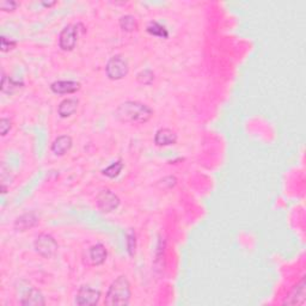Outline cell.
I'll list each match as a JSON object with an SVG mask.
<instances>
[{
  "instance_id": "obj_2",
  "label": "cell",
  "mask_w": 306,
  "mask_h": 306,
  "mask_svg": "<svg viewBox=\"0 0 306 306\" xmlns=\"http://www.w3.org/2000/svg\"><path fill=\"white\" fill-rule=\"evenodd\" d=\"M131 283L126 276H119L107 293V305H128L131 300Z\"/></svg>"
},
{
  "instance_id": "obj_3",
  "label": "cell",
  "mask_w": 306,
  "mask_h": 306,
  "mask_svg": "<svg viewBox=\"0 0 306 306\" xmlns=\"http://www.w3.org/2000/svg\"><path fill=\"white\" fill-rule=\"evenodd\" d=\"M35 250L37 253L42 256L45 258H51L57 253L58 251V243L51 234L47 233H41L39 237L36 238L35 243H34Z\"/></svg>"
},
{
  "instance_id": "obj_10",
  "label": "cell",
  "mask_w": 306,
  "mask_h": 306,
  "mask_svg": "<svg viewBox=\"0 0 306 306\" xmlns=\"http://www.w3.org/2000/svg\"><path fill=\"white\" fill-rule=\"evenodd\" d=\"M51 89L52 91L59 95L73 94V92L79 90L80 84L74 80H59V82H54L51 85Z\"/></svg>"
},
{
  "instance_id": "obj_12",
  "label": "cell",
  "mask_w": 306,
  "mask_h": 306,
  "mask_svg": "<svg viewBox=\"0 0 306 306\" xmlns=\"http://www.w3.org/2000/svg\"><path fill=\"white\" fill-rule=\"evenodd\" d=\"M72 144V138L69 135H61V137L55 139L54 143L52 144V151L57 156H64L71 150Z\"/></svg>"
},
{
  "instance_id": "obj_15",
  "label": "cell",
  "mask_w": 306,
  "mask_h": 306,
  "mask_svg": "<svg viewBox=\"0 0 306 306\" xmlns=\"http://www.w3.org/2000/svg\"><path fill=\"white\" fill-rule=\"evenodd\" d=\"M37 222V218L35 215H34V213H28V214H24L22 215L21 218L17 219L16 221V227L21 228L22 231L27 230L28 227H32L34 226Z\"/></svg>"
},
{
  "instance_id": "obj_17",
  "label": "cell",
  "mask_w": 306,
  "mask_h": 306,
  "mask_svg": "<svg viewBox=\"0 0 306 306\" xmlns=\"http://www.w3.org/2000/svg\"><path fill=\"white\" fill-rule=\"evenodd\" d=\"M22 85H23V83L15 82L14 79L9 78V77H6L5 74H3V82H2V91L3 92L12 94L14 91H16L20 88H22Z\"/></svg>"
},
{
  "instance_id": "obj_11",
  "label": "cell",
  "mask_w": 306,
  "mask_h": 306,
  "mask_svg": "<svg viewBox=\"0 0 306 306\" xmlns=\"http://www.w3.org/2000/svg\"><path fill=\"white\" fill-rule=\"evenodd\" d=\"M176 141H177V135L169 128L159 129L154 137V143L158 146H169V145L176 144Z\"/></svg>"
},
{
  "instance_id": "obj_19",
  "label": "cell",
  "mask_w": 306,
  "mask_h": 306,
  "mask_svg": "<svg viewBox=\"0 0 306 306\" xmlns=\"http://www.w3.org/2000/svg\"><path fill=\"white\" fill-rule=\"evenodd\" d=\"M122 168H123V164H122L121 160H119V162L111 164L110 166H108L107 169H104L103 174L108 176V177L114 178V177H116V176L120 175V172H121Z\"/></svg>"
},
{
  "instance_id": "obj_14",
  "label": "cell",
  "mask_w": 306,
  "mask_h": 306,
  "mask_svg": "<svg viewBox=\"0 0 306 306\" xmlns=\"http://www.w3.org/2000/svg\"><path fill=\"white\" fill-rule=\"evenodd\" d=\"M107 258V250L106 246L103 244L98 243L96 245L91 246L90 248V259L92 262V264L95 265H100L102 263H104Z\"/></svg>"
},
{
  "instance_id": "obj_4",
  "label": "cell",
  "mask_w": 306,
  "mask_h": 306,
  "mask_svg": "<svg viewBox=\"0 0 306 306\" xmlns=\"http://www.w3.org/2000/svg\"><path fill=\"white\" fill-rule=\"evenodd\" d=\"M128 63L121 55H115V57L111 58L106 66L107 76L113 80H120L125 78L127 73H128Z\"/></svg>"
},
{
  "instance_id": "obj_16",
  "label": "cell",
  "mask_w": 306,
  "mask_h": 306,
  "mask_svg": "<svg viewBox=\"0 0 306 306\" xmlns=\"http://www.w3.org/2000/svg\"><path fill=\"white\" fill-rule=\"evenodd\" d=\"M147 32L150 33L151 35L162 37V39H166V37L169 36L166 28L162 26V24H159L158 22H151L147 26Z\"/></svg>"
},
{
  "instance_id": "obj_1",
  "label": "cell",
  "mask_w": 306,
  "mask_h": 306,
  "mask_svg": "<svg viewBox=\"0 0 306 306\" xmlns=\"http://www.w3.org/2000/svg\"><path fill=\"white\" fill-rule=\"evenodd\" d=\"M153 115V110L146 104L135 101H127L120 104L115 111L117 120L125 123H145Z\"/></svg>"
},
{
  "instance_id": "obj_20",
  "label": "cell",
  "mask_w": 306,
  "mask_h": 306,
  "mask_svg": "<svg viewBox=\"0 0 306 306\" xmlns=\"http://www.w3.org/2000/svg\"><path fill=\"white\" fill-rule=\"evenodd\" d=\"M153 78H154L153 73L151 72L150 70L141 71V72L138 74V80L141 83V84H151Z\"/></svg>"
},
{
  "instance_id": "obj_7",
  "label": "cell",
  "mask_w": 306,
  "mask_h": 306,
  "mask_svg": "<svg viewBox=\"0 0 306 306\" xmlns=\"http://www.w3.org/2000/svg\"><path fill=\"white\" fill-rule=\"evenodd\" d=\"M78 34H77V28L74 26H67L63 29L59 39V45L63 51H72L77 43Z\"/></svg>"
},
{
  "instance_id": "obj_8",
  "label": "cell",
  "mask_w": 306,
  "mask_h": 306,
  "mask_svg": "<svg viewBox=\"0 0 306 306\" xmlns=\"http://www.w3.org/2000/svg\"><path fill=\"white\" fill-rule=\"evenodd\" d=\"M306 299V285H305V277H302L300 282L296 285L292 292L289 293L286 300L283 301L285 305H304Z\"/></svg>"
},
{
  "instance_id": "obj_22",
  "label": "cell",
  "mask_w": 306,
  "mask_h": 306,
  "mask_svg": "<svg viewBox=\"0 0 306 306\" xmlns=\"http://www.w3.org/2000/svg\"><path fill=\"white\" fill-rule=\"evenodd\" d=\"M11 129V121L9 119H2L0 121V131H2V135H6L8 132Z\"/></svg>"
},
{
  "instance_id": "obj_6",
  "label": "cell",
  "mask_w": 306,
  "mask_h": 306,
  "mask_svg": "<svg viewBox=\"0 0 306 306\" xmlns=\"http://www.w3.org/2000/svg\"><path fill=\"white\" fill-rule=\"evenodd\" d=\"M101 293L100 290L92 288L90 286H83L78 290V294L76 298L77 305H96L100 301Z\"/></svg>"
},
{
  "instance_id": "obj_13",
  "label": "cell",
  "mask_w": 306,
  "mask_h": 306,
  "mask_svg": "<svg viewBox=\"0 0 306 306\" xmlns=\"http://www.w3.org/2000/svg\"><path fill=\"white\" fill-rule=\"evenodd\" d=\"M78 104L79 101L77 100V98H67V100H64L58 108L59 115L61 117H69L71 115H73V114L77 111Z\"/></svg>"
},
{
  "instance_id": "obj_5",
  "label": "cell",
  "mask_w": 306,
  "mask_h": 306,
  "mask_svg": "<svg viewBox=\"0 0 306 306\" xmlns=\"http://www.w3.org/2000/svg\"><path fill=\"white\" fill-rule=\"evenodd\" d=\"M97 205L100 209L104 213H110L117 209L120 206V199L115 193H113L110 189H103L97 194Z\"/></svg>"
},
{
  "instance_id": "obj_18",
  "label": "cell",
  "mask_w": 306,
  "mask_h": 306,
  "mask_svg": "<svg viewBox=\"0 0 306 306\" xmlns=\"http://www.w3.org/2000/svg\"><path fill=\"white\" fill-rule=\"evenodd\" d=\"M120 26H121L125 32H133V30L138 28V23L137 20L131 16V15H126V16L121 17V20H120Z\"/></svg>"
},
{
  "instance_id": "obj_21",
  "label": "cell",
  "mask_w": 306,
  "mask_h": 306,
  "mask_svg": "<svg viewBox=\"0 0 306 306\" xmlns=\"http://www.w3.org/2000/svg\"><path fill=\"white\" fill-rule=\"evenodd\" d=\"M17 6H18V3L14 2V0H10V2H9V0H5V2L0 3V9H2V10H5V11L15 10Z\"/></svg>"
},
{
  "instance_id": "obj_9",
  "label": "cell",
  "mask_w": 306,
  "mask_h": 306,
  "mask_svg": "<svg viewBox=\"0 0 306 306\" xmlns=\"http://www.w3.org/2000/svg\"><path fill=\"white\" fill-rule=\"evenodd\" d=\"M22 305H35V306H42L46 304L45 296L42 295V293L39 289L34 288V287H27L26 290L23 292L21 299Z\"/></svg>"
},
{
  "instance_id": "obj_24",
  "label": "cell",
  "mask_w": 306,
  "mask_h": 306,
  "mask_svg": "<svg viewBox=\"0 0 306 306\" xmlns=\"http://www.w3.org/2000/svg\"><path fill=\"white\" fill-rule=\"evenodd\" d=\"M42 4L45 5V6H52V5L55 4V2L54 3H42Z\"/></svg>"
},
{
  "instance_id": "obj_23",
  "label": "cell",
  "mask_w": 306,
  "mask_h": 306,
  "mask_svg": "<svg viewBox=\"0 0 306 306\" xmlns=\"http://www.w3.org/2000/svg\"><path fill=\"white\" fill-rule=\"evenodd\" d=\"M16 46V42L15 41H9L5 36L2 37V51L3 52H8L10 51Z\"/></svg>"
}]
</instances>
